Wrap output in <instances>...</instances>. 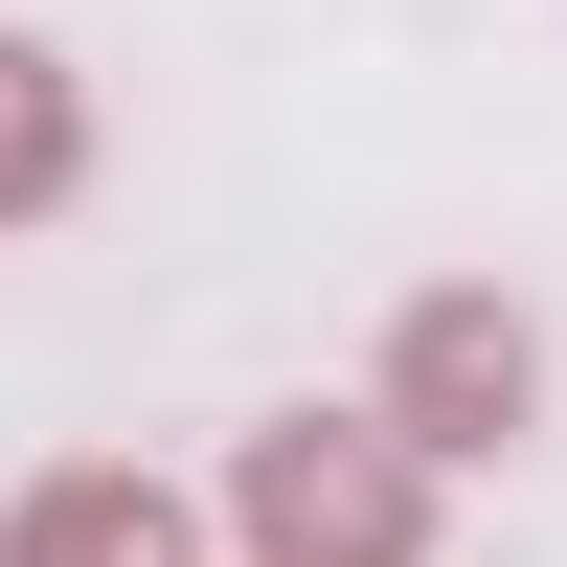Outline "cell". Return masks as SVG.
I'll use <instances>...</instances> for the list:
<instances>
[{
	"label": "cell",
	"instance_id": "4",
	"mask_svg": "<svg viewBox=\"0 0 567 567\" xmlns=\"http://www.w3.org/2000/svg\"><path fill=\"white\" fill-rule=\"evenodd\" d=\"M69 182H91V69L0 23V227H69Z\"/></svg>",
	"mask_w": 567,
	"mask_h": 567
},
{
	"label": "cell",
	"instance_id": "1",
	"mask_svg": "<svg viewBox=\"0 0 567 567\" xmlns=\"http://www.w3.org/2000/svg\"><path fill=\"white\" fill-rule=\"evenodd\" d=\"M432 477L454 454L409 432L386 386L363 409H272V432L227 454V545L250 567H432Z\"/></svg>",
	"mask_w": 567,
	"mask_h": 567
},
{
	"label": "cell",
	"instance_id": "2",
	"mask_svg": "<svg viewBox=\"0 0 567 567\" xmlns=\"http://www.w3.org/2000/svg\"><path fill=\"white\" fill-rule=\"evenodd\" d=\"M386 409H409L432 454H523V432H545V318L477 296V272L409 296V318H386Z\"/></svg>",
	"mask_w": 567,
	"mask_h": 567
},
{
	"label": "cell",
	"instance_id": "3",
	"mask_svg": "<svg viewBox=\"0 0 567 567\" xmlns=\"http://www.w3.org/2000/svg\"><path fill=\"white\" fill-rule=\"evenodd\" d=\"M0 567H182V499L136 477V454H69V477L0 499Z\"/></svg>",
	"mask_w": 567,
	"mask_h": 567
}]
</instances>
